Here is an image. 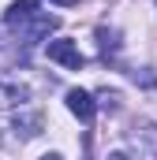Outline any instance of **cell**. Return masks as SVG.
Returning a JSON list of instances; mask_svg holds the SVG:
<instances>
[{
    "label": "cell",
    "instance_id": "obj_4",
    "mask_svg": "<svg viewBox=\"0 0 157 160\" xmlns=\"http://www.w3.org/2000/svg\"><path fill=\"white\" fill-rule=\"evenodd\" d=\"M56 26H60V19H56V15H34V19H30V22H26L19 34H23V41H30V45H34V41L49 38Z\"/></svg>",
    "mask_w": 157,
    "mask_h": 160
},
{
    "label": "cell",
    "instance_id": "obj_3",
    "mask_svg": "<svg viewBox=\"0 0 157 160\" xmlns=\"http://www.w3.org/2000/svg\"><path fill=\"white\" fill-rule=\"evenodd\" d=\"M68 112H71L78 123H90L94 112H97V101H94L86 89H71V93H68Z\"/></svg>",
    "mask_w": 157,
    "mask_h": 160
},
{
    "label": "cell",
    "instance_id": "obj_6",
    "mask_svg": "<svg viewBox=\"0 0 157 160\" xmlns=\"http://www.w3.org/2000/svg\"><path fill=\"white\" fill-rule=\"evenodd\" d=\"M26 97H30L26 86H19V82H0V104H23Z\"/></svg>",
    "mask_w": 157,
    "mask_h": 160
},
{
    "label": "cell",
    "instance_id": "obj_9",
    "mask_svg": "<svg viewBox=\"0 0 157 160\" xmlns=\"http://www.w3.org/2000/svg\"><path fill=\"white\" fill-rule=\"evenodd\" d=\"M52 4H60V8H75L78 0H52Z\"/></svg>",
    "mask_w": 157,
    "mask_h": 160
},
{
    "label": "cell",
    "instance_id": "obj_8",
    "mask_svg": "<svg viewBox=\"0 0 157 160\" xmlns=\"http://www.w3.org/2000/svg\"><path fill=\"white\" fill-rule=\"evenodd\" d=\"M105 160H131V157H127V153H109Z\"/></svg>",
    "mask_w": 157,
    "mask_h": 160
},
{
    "label": "cell",
    "instance_id": "obj_5",
    "mask_svg": "<svg viewBox=\"0 0 157 160\" xmlns=\"http://www.w3.org/2000/svg\"><path fill=\"white\" fill-rule=\"evenodd\" d=\"M11 127H15V134H19V138H38L41 127H45V119H41V112H15Z\"/></svg>",
    "mask_w": 157,
    "mask_h": 160
},
{
    "label": "cell",
    "instance_id": "obj_7",
    "mask_svg": "<svg viewBox=\"0 0 157 160\" xmlns=\"http://www.w3.org/2000/svg\"><path fill=\"white\" fill-rule=\"evenodd\" d=\"M97 45H101V52L109 56V52H116V48H120V34H116V30H105V26H101V30H97Z\"/></svg>",
    "mask_w": 157,
    "mask_h": 160
},
{
    "label": "cell",
    "instance_id": "obj_2",
    "mask_svg": "<svg viewBox=\"0 0 157 160\" xmlns=\"http://www.w3.org/2000/svg\"><path fill=\"white\" fill-rule=\"evenodd\" d=\"M38 4H41V0H11L8 11H4V22H8L11 30H23V26L38 15Z\"/></svg>",
    "mask_w": 157,
    "mask_h": 160
},
{
    "label": "cell",
    "instance_id": "obj_10",
    "mask_svg": "<svg viewBox=\"0 0 157 160\" xmlns=\"http://www.w3.org/2000/svg\"><path fill=\"white\" fill-rule=\"evenodd\" d=\"M38 160H64L60 153H45V157H38Z\"/></svg>",
    "mask_w": 157,
    "mask_h": 160
},
{
    "label": "cell",
    "instance_id": "obj_1",
    "mask_svg": "<svg viewBox=\"0 0 157 160\" xmlns=\"http://www.w3.org/2000/svg\"><path fill=\"white\" fill-rule=\"evenodd\" d=\"M45 56H49L52 63L68 67V71H82V67H86V56L78 52V45H75V41H68V38L49 41V45H45Z\"/></svg>",
    "mask_w": 157,
    "mask_h": 160
}]
</instances>
